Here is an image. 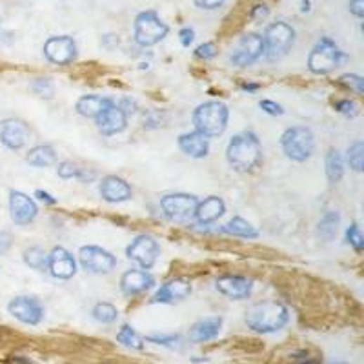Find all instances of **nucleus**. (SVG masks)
I'll list each match as a JSON object with an SVG mask.
<instances>
[{"label":"nucleus","mask_w":364,"mask_h":364,"mask_svg":"<svg viewBox=\"0 0 364 364\" xmlns=\"http://www.w3.org/2000/svg\"><path fill=\"white\" fill-rule=\"evenodd\" d=\"M342 60H346L344 51L332 39L323 37L308 55V70L316 75H328L341 66Z\"/></svg>","instance_id":"nucleus-6"},{"label":"nucleus","mask_w":364,"mask_h":364,"mask_svg":"<svg viewBox=\"0 0 364 364\" xmlns=\"http://www.w3.org/2000/svg\"><path fill=\"white\" fill-rule=\"evenodd\" d=\"M339 224H341V215L337 212H326L323 215V219L319 221V226H317V235L325 242H330L337 237Z\"/></svg>","instance_id":"nucleus-28"},{"label":"nucleus","mask_w":364,"mask_h":364,"mask_svg":"<svg viewBox=\"0 0 364 364\" xmlns=\"http://www.w3.org/2000/svg\"><path fill=\"white\" fill-rule=\"evenodd\" d=\"M350 13L356 15L357 18H363L364 17V0H350Z\"/></svg>","instance_id":"nucleus-46"},{"label":"nucleus","mask_w":364,"mask_h":364,"mask_svg":"<svg viewBox=\"0 0 364 364\" xmlns=\"http://www.w3.org/2000/svg\"><path fill=\"white\" fill-rule=\"evenodd\" d=\"M13 245V239L8 231H0V255L8 254V249Z\"/></svg>","instance_id":"nucleus-45"},{"label":"nucleus","mask_w":364,"mask_h":364,"mask_svg":"<svg viewBox=\"0 0 364 364\" xmlns=\"http://www.w3.org/2000/svg\"><path fill=\"white\" fill-rule=\"evenodd\" d=\"M259 106H261L262 111H266L268 115L277 117V115H282V113H285V110H282V106H280V104L273 103V100H268V98L261 100V103H259Z\"/></svg>","instance_id":"nucleus-42"},{"label":"nucleus","mask_w":364,"mask_h":364,"mask_svg":"<svg viewBox=\"0 0 364 364\" xmlns=\"http://www.w3.org/2000/svg\"><path fill=\"white\" fill-rule=\"evenodd\" d=\"M193 39H195V32L191 27H182L181 32H178V40H181V44L184 48H190Z\"/></svg>","instance_id":"nucleus-44"},{"label":"nucleus","mask_w":364,"mask_h":364,"mask_svg":"<svg viewBox=\"0 0 364 364\" xmlns=\"http://www.w3.org/2000/svg\"><path fill=\"white\" fill-rule=\"evenodd\" d=\"M44 57L55 66H67L77 58V44L73 37H49L44 42Z\"/></svg>","instance_id":"nucleus-13"},{"label":"nucleus","mask_w":364,"mask_h":364,"mask_svg":"<svg viewBox=\"0 0 364 364\" xmlns=\"http://www.w3.org/2000/svg\"><path fill=\"white\" fill-rule=\"evenodd\" d=\"M24 262L33 270L44 271L48 270V254L39 246H33V248H27L24 252Z\"/></svg>","instance_id":"nucleus-33"},{"label":"nucleus","mask_w":364,"mask_h":364,"mask_svg":"<svg viewBox=\"0 0 364 364\" xmlns=\"http://www.w3.org/2000/svg\"><path fill=\"white\" fill-rule=\"evenodd\" d=\"M264 55V42L259 33H246L239 39L235 48L231 49L230 63L233 66L246 67L257 63L259 58Z\"/></svg>","instance_id":"nucleus-9"},{"label":"nucleus","mask_w":364,"mask_h":364,"mask_svg":"<svg viewBox=\"0 0 364 364\" xmlns=\"http://www.w3.org/2000/svg\"><path fill=\"white\" fill-rule=\"evenodd\" d=\"M9 215L11 221L18 226H27L39 215V208H37L35 200L32 197H27L26 193L17 190L9 191Z\"/></svg>","instance_id":"nucleus-14"},{"label":"nucleus","mask_w":364,"mask_h":364,"mask_svg":"<svg viewBox=\"0 0 364 364\" xmlns=\"http://www.w3.org/2000/svg\"><path fill=\"white\" fill-rule=\"evenodd\" d=\"M8 311L18 323L27 326H37L44 319V306L37 297H27V295H18L11 299L8 304Z\"/></svg>","instance_id":"nucleus-11"},{"label":"nucleus","mask_w":364,"mask_h":364,"mask_svg":"<svg viewBox=\"0 0 364 364\" xmlns=\"http://www.w3.org/2000/svg\"><path fill=\"white\" fill-rule=\"evenodd\" d=\"M199 199L190 193H169L160 199L162 214L174 222H188L195 217Z\"/></svg>","instance_id":"nucleus-8"},{"label":"nucleus","mask_w":364,"mask_h":364,"mask_svg":"<svg viewBox=\"0 0 364 364\" xmlns=\"http://www.w3.org/2000/svg\"><path fill=\"white\" fill-rule=\"evenodd\" d=\"M191 295V285L186 279L168 280L160 286L153 297L150 299L151 304H174V302L184 301Z\"/></svg>","instance_id":"nucleus-17"},{"label":"nucleus","mask_w":364,"mask_h":364,"mask_svg":"<svg viewBox=\"0 0 364 364\" xmlns=\"http://www.w3.org/2000/svg\"><path fill=\"white\" fill-rule=\"evenodd\" d=\"M113 100L106 97H98V95H84L80 97L75 104V110L79 115L86 119H97L108 106H111Z\"/></svg>","instance_id":"nucleus-25"},{"label":"nucleus","mask_w":364,"mask_h":364,"mask_svg":"<svg viewBox=\"0 0 364 364\" xmlns=\"http://www.w3.org/2000/svg\"><path fill=\"white\" fill-rule=\"evenodd\" d=\"M91 316L100 325H111V323H115L119 319V310L110 302H98L91 310Z\"/></svg>","instance_id":"nucleus-32"},{"label":"nucleus","mask_w":364,"mask_h":364,"mask_svg":"<svg viewBox=\"0 0 364 364\" xmlns=\"http://www.w3.org/2000/svg\"><path fill=\"white\" fill-rule=\"evenodd\" d=\"M346 240H348V245L353 246V249H356V252H359V254L363 252L364 239H363V233H360L359 224H356V222H353V224L348 228V230H346Z\"/></svg>","instance_id":"nucleus-37"},{"label":"nucleus","mask_w":364,"mask_h":364,"mask_svg":"<svg viewBox=\"0 0 364 364\" xmlns=\"http://www.w3.org/2000/svg\"><path fill=\"white\" fill-rule=\"evenodd\" d=\"M178 148L184 155L191 157V159H204L209 151V138L200 135L199 131L182 134L178 137Z\"/></svg>","instance_id":"nucleus-22"},{"label":"nucleus","mask_w":364,"mask_h":364,"mask_svg":"<svg viewBox=\"0 0 364 364\" xmlns=\"http://www.w3.org/2000/svg\"><path fill=\"white\" fill-rule=\"evenodd\" d=\"M33 93L39 95L42 98H53L55 95V84L53 80L48 79V77H40V79H35L32 82Z\"/></svg>","instance_id":"nucleus-35"},{"label":"nucleus","mask_w":364,"mask_h":364,"mask_svg":"<svg viewBox=\"0 0 364 364\" xmlns=\"http://www.w3.org/2000/svg\"><path fill=\"white\" fill-rule=\"evenodd\" d=\"M302 11H310V2H306V0L302 2Z\"/></svg>","instance_id":"nucleus-50"},{"label":"nucleus","mask_w":364,"mask_h":364,"mask_svg":"<svg viewBox=\"0 0 364 364\" xmlns=\"http://www.w3.org/2000/svg\"><path fill=\"white\" fill-rule=\"evenodd\" d=\"M32 137V131L24 120L4 119L0 122V143L8 150H22Z\"/></svg>","instance_id":"nucleus-15"},{"label":"nucleus","mask_w":364,"mask_h":364,"mask_svg":"<svg viewBox=\"0 0 364 364\" xmlns=\"http://www.w3.org/2000/svg\"><path fill=\"white\" fill-rule=\"evenodd\" d=\"M48 270L55 279L67 280L77 273V262L66 248L57 246L48 254Z\"/></svg>","instance_id":"nucleus-16"},{"label":"nucleus","mask_w":364,"mask_h":364,"mask_svg":"<svg viewBox=\"0 0 364 364\" xmlns=\"http://www.w3.org/2000/svg\"><path fill=\"white\" fill-rule=\"evenodd\" d=\"M35 195L39 197L42 202H48V204H57V199H53V197L49 195L48 191H42V190H37L35 191Z\"/></svg>","instance_id":"nucleus-48"},{"label":"nucleus","mask_w":364,"mask_h":364,"mask_svg":"<svg viewBox=\"0 0 364 364\" xmlns=\"http://www.w3.org/2000/svg\"><path fill=\"white\" fill-rule=\"evenodd\" d=\"M262 42H264V55H266V58L270 63H275V60L286 57L290 53V49L293 48L295 30L285 20L271 22L264 30Z\"/></svg>","instance_id":"nucleus-5"},{"label":"nucleus","mask_w":364,"mask_h":364,"mask_svg":"<svg viewBox=\"0 0 364 364\" xmlns=\"http://www.w3.org/2000/svg\"><path fill=\"white\" fill-rule=\"evenodd\" d=\"M240 88L245 89V91H257L259 84H242Z\"/></svg>","instance_id":"nucleus-49"},{"label":"nucleus","mask_w":364,"mask_h":364,"mask_svg":"<svg viewBox=\"0 0 364 364\" xmlns=\"http://www.w3.org/2000/svg\"><path fill=\"white\" fill-rule=\"evenodd\" d=\"M153 285H155V279L146 270H128L120 277V292L128 297L146 292Z\"/></svg>","instance_id":"nucleus-21"},{"label":"nucleus","mask_w":364,"mask_h":364,"mask_svg":"<svg viewBox=\"0 0 364 364\" xmlns=\"http://www.w3.org/2000/svg\"><path fill=\"white\" fill-rule=\"evenodd\" d=\"M126 255H128L129 261H134L143 270H150V268H153L157 259H159L160 246L151 235H138L126 248Z\"/></svg>","instance_id":"nucleus-12"},{"label":"nucleus","mask_w":364,"mask_h":364,"mask_svg":"<svg viewBox=\"0 0 364 364\" xmlns=\"http://www.w3.org/2000/svg\"><path fill=\"white\" fill-rule=\"evenodd\" d=\"M261 141L254 131H242L231 137L226 150V159L237 171H249L261 162Z\"/></svg>","instance_id":"nucleus-2"},{"label":"nucleus","mask_w":364,"mask_h":364,"mask_svg":"<svg viewBox=\"0 0 364 364\" xmlns=\"http://www.w3.org/2000/svg\"><path fill=\"white\" fill-rule=\"evenodd\" d=\"M346 159H348V164H350L351 169H356V171H363V168H364L363 141H357V143H353L350 148H348Z\"/></svg>","instance_id":"nucleus-34"},{"label":"nucleus","mask_w":364,"mask_h":364,"mask_svg":"<svg viewBox=\"0 0 364 364\" xmlns=\"http://www.w3.org/2000/svg\"><path fill=\"white\" fill-rule=\"evenodd\" d=\"M339 82H341L342 86H346V88H350L351 91H356L357 95H363L364 93V80H363V77L353 75V73H346V75H342L341 79H339Z\"/></svg>","instance_id":"nucleus-38"},{"label":"nucleus","mask_w":364,"mask_h":364,"mask_svg":"<svg viewBox=\"0 0 364 364\" xmlns=\"http://www.w3.org/2000/svg\"><path fill=\"white\" fill-rule=\"evenodd\" d=\"M195 6L199 9H204V11H215V9L222 8L226 0H193Z\"/></svg>","instance_id":"nucleus-43"},{"label":"nucleus","mask_w":364,"mask_h":364,"mask_svg":"<svg viewBox=\"0 0 364 364\" xmlns=\"http://www.w3.org/2000/svg\"><path fill=\"white\" fill-rule=\"evenodd\" d=\"M98 193L106 202L117 204V202H126L134 197L131 186L124 178L117 177V175H106L98 184Z\"/></svg>","instance_id":"nucleus-18"},{"label":"nucleus","mask_w":364,"mask_h":364,"mask_svg":"<svg viewBox=\"0 0 364 364\" xmlns=\"http://www.w3.org/2000/svg\"><path fill=\"white\" fill-rule=\"evenodd\" d=\"M226 212V204L221 197H206L202 202L197 204L195 209V219L199 224H209V222H215L217 219H221Z\"/></svg>","instance_id":"nucleus-24"},{"label":"nucleus","mask_w":364,"mask_h":364,"mask_svg":"<svg viewBox=\"0 0 364 364\" xmlns=\"http://www.w3.org/2000/svg\"><path fill=\"white\" fill-rule=\"evenodd\" d=\"M268 15H270V9L268 6L262 2V4H255L254 8L249 9V18L255 20V22H261V20H266Z\"/></svg>","instance_id":"nucleus-41"},{"label":"nucleus","mask_w":364,"mask_h":364,"mask_svg":"<svg viewBox=\"0 0 364 364\" xmlns=\"http://www.w3.org/2000/svg\"><path fill=\"white\" fill-rule=\"evenodd\" d=\"M228 117H230V111H228L226 104L219 103V100H209V103L200 104L193 111L191 120H193L195 131L208 138H214L224 134L228 126Z\"/></svg>","instance_id":"nucleus-3"},{"label":"nucleus","mask_w":364,"mask_h":364,"mask_svg":"<svg viewBox=\"0 0 364 364\" xmlns=\"http://www.w3.org/2000/svg\"><path fill=\"white\" fill-rule=\"evenodd\" d=\"M79 261L86 271L95 275H108L117 266L115 255L98 246H82L79 252Z\"/></svg>","instance_id":"nucleus-10"},{"label":"nucleus","mask_w":364,"mask_h":364,"mask_svg":"<svg viewBox=\"0 0 364 364\" xmlns=\"http://www.w3.org/2000/svg\"><path fill=\"white\" fill-rule=\"evenodd\" d=\"M330 364H346V363H342V360H337V363H330Z\"/></svg>","instance_id":"nucleus-52"},{"label":"nucleus","mask_w":364,"mask_h":364,"mask_svg":"<svg viewBox=\"0 0 364 364\" xmlns=\"http://www.w3.org/2000/svg\"><path fill=\"white\" fill-rule=\"evenodd\" d=\"M181 335H166V333H153V335H148L144 337V342H151V344H157V346H166V348H175L178 346L181 342Z\"/></svg>","instance_id":"nucleus-36"},{"label":"nucleus","mask_w":364,"mask_h":364,"mask_svg":"<svg viewBox=\"0 0 364 364\" xmlns=\"http://www.w3.org/2000/svg\"><path fill=\"white\" fill-rule=\"evenodd\" d=\"M117 342L124 348H129V350H143L144 348V339L129 325L120 326V330L117 332Z\"/></svg>","instance_id":"nucleus-30"},{"label":"nucleus","mask_w":364,"mask_h":364,"mask_svg":"<svg viewBox=\"0 0 364 364\" xmlns=\"http://www.w3.org/2000/svg\"><path fill=\"white\" fill-rule=\"evenodd\" d=\"M299 364H319V363H317V360H313V359H308V357H306V360H302V363H299Z\"/></svg>","instance_id":"nucleus-51"},{"label":"nucleus","mask_w":364,"mask_h":364,"mask_svg":"<svg viewBox=\"0 0 364 364\" xmlns=\"http://www.w3.org/2000/svg\"><path fill=\"white\" fill-rule=\"evenodd\" d=\"M103 46L106 49H113L119 46V35H104L103 37Z\"/></svg>","instance_id":"nucleus-47"},{"label":"nucleus","mask_w":364,"mask_h":364,"mask_svg":"<svg viewBox=\"0 0 364 364\" xmlns=\"http://www.w3.org/2000/svg\"><path fill=\"white\" fill-rule=\"evenodd\" d=\"M26 162L35 168H49V166L57 164V151L48 144H40L27 151Z\"/></svg>","instance_id":"nucleus-26"},{"label":"nucleus","mask_w":364,"mask_h":364,"mask_svg":"<svg viewBox=\"0 0 364 364\" xmlns=\"http://www.w3.org/2000/svg\"><path fill=\"white\" fill-rule=\"evenodd\" d=\"M217 290L228 299L233 301H245L249 297L254 282L248 277L242 275H222L217 279Z\"/></svg>","instance_id":"nucleus-20"},{"label":"nucleus","mask_w":364,"mask_h":364,"mask_svg":"<svg viewBox=\"0 0 364 364\" xmlns=\"http://www.w3.org/2000/svg\"><path fill=\"white\" fill-rule=\"evenodd\" d=\"M325 164H326V177H328V181L332 182V184L341 181L342 175H344V162H342L341 153H339L335 148H332V150L326 153Z\"/></svg>","instance_id":"nucleus-29"},{"label":"nucleus","mask_w":364,"mask_h":364,"mask_svg":"<svg viewBox=\"0 0 364 364\" xmlns=\"http://www.w3.org/2000/svg\"><path fill=\"white\" fill-rule=\"evenodd\" d=\"M335 110H337L339 113H342L344 117H350V119L357 117V113H359V106H357L353 100H350V98L337 100V103H335Z\"/></svg>","instance_id":"nucleus-39"},{"label":"nucleus","mask_w":364,"mask_h":364,"mask_svg":"<svg viewBox=\"0 0 364 364\" xmlns=\"http://www.w3.org/2000/svg\"><path fill=\"white\" fill-rule=\"evenodd\" d=\"M245 323L255 333H262V335L275 333L290 323V311L285 304L277 301L257 302L252 308H248Z\"/></svg>","instance_id":"nucleus-1"},{"label":"nucleus","mask_w":364,"mask_h":364,"mask_svg":"<svg viewBox=\"0 0 364 364\" xmlns=\"http://www.w3.org/2000/svg\"><path fill=\"white\" fill-rule=\"evenodd\" d=\"M222 328V317H206V319L199 320L195 325L191 326L190 333H188V339L191 342H208V341H214L217 337L219 333H221Z\"/></svg>","instance_id":"nucleus-23"},{"label":"nucleus","mask_w":364,"mask_h":364,"mask_svg":"<svg viewBox=\"0 0 364 364\" xmlns=\"http://www.w3.org/2000/svg\"><path fill=\"white\" fill-rule=\"evenodd\" d=\"M222 231L228 233V235L240 237V239H257L259 237V231L242 217L231 219L230 222H226V224L222 226Z\"/></svg>","instance_id":"nucleus-27"},{"label":"nucleus","mask_w":364,"mask_h":364,"mask_svg":"<svg viewBox=\"0 0 364 364\" xmlns=\"http://www.w3.org/2000/svg\"><path fill=\"white\" fill-rule=\"evenodd\" d=\"M280 148L288 159L295 160V162H304L313 155V150H316L313 131L306 126H292L280 137Z\"/></svg>","instance_id":"nucleus-7"},{"label":"nucleus","mask_w":364,"mask_h":364,"mask_svg":"<svg viewBox=\"0 0 364 364\" xmlns=\"http://www.w3.org/2000/svg\"><path fill=\"white\" fill-rule=\"evenodd\" d=\"M57 174H58V177L80 178L82 182H89L91 178L95 177V174H88V169L79 168V166L73 164V162H70V160H64V162H60V164H58Z\"/></svg>","instance_id":"nucleus-31"},{"label":"nucleus","mask_w":364,"mask_h":364,"mask_svg":"<svg viewBox=\"0 0 364 364\" xmlns=\"http://www.w3.org/2000/svg\"><path fill=\"white\" fill-rule=\"evenodd\" d=\"M95 122H97V129L100 134L106 135V137H111V135L124 131L126 126H128V115L113 103L95 119Z\"/></svg>","instance_id":"nucleus-19"},{"label":"nucleus","mask_w":364,"mask_h":364,"mask_svg":"<svg viewBox=\"0 0 364 364\" xmlns=\"http://www.w3.org/2000/svg\"><path fill=\"white\" fill-rule=\"evenodd\" d=\"M195 57L200 60H212V58L217 57V46L214 42H204V44L197 46Z\"/></svg>","instance_id":"nucleus-40"},{"label":"nucleus","mask_w":364,"mask_h":364,"mask_svg":"<svg viewBox=\"0 0 364 364\" xmlns=\"http://www.w3.org/2000/svg\"><path fill=\"white\" fill-rule=\"evenodd\" d=\"M169 27L168 24L159 17L157 11L153 9H148L135 17L134 22V40L135 44L141 46V48H151V46H157L159 42L168 37Z\"/></svg>","instance_id":"nucleus-4"}]
</instances>
